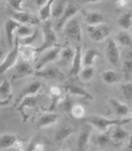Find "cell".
<instances>
[{
  "instance_id": "obj_1",
  "label": "cell",
  "mask_w": 132,
  "mask_h": 151,
  "mask_svg": "<svg viewBox=\"0 0 132 151\" xmlns=\"http://www.w3.org/2000/svg\"><path fill=\"white\" fill-rule=\"evenodd\" d=\"M85 123L91 125L92 127H95L100 132H105L110 129L116 126H123L126 124H128L132 121L130 117L128 118H123V119H110V118L104 117L101 115H89L84 118Z\"/></svg>"
},
{
  "instance_id": "obj_2",
  "label": "cell",
  "mask_w": 132,
  "mask_h": 151,
  "mask_svg": "<svg viewBox=\"0 0 132 151\" xmlns=\"http://www.w3.org/2000/svg\"><path fill=\"white\" fill-rule=\"evenodd\" d=\"M42 35H44V41L39 47H36L37 53L56 46L55 45L58 41L56 31L54 30L53 27H52V23L50 21H46L42 24Z\"/></svg>"
},
{
  "instance_id": "obj_3",
  "label": "cell",
  "mask_w": 132,
  "mask_h": 151,
  "mask_svg": "<svg viewBox=\"0 0 132 151\" xmlns=\"http://www.w3.org/2000/svg\"><path fill=\"white\" fill-rule=\"evenodd\" d=\"M19 38L15 36V40H14V45L12 48L9 50L8 55L6 56V58L4 59V60L0 63V76L4 75L6 72L12 68L14 65L17 63V60L19 58Z\"/></svg>"
},
{
  "instance_id": "obj_4",
  "label": "cell",
  "mask_w": 132,
  "mask_h": 151,
  "mask_svg": "<svg viewBox=\"0 0 132 151\" xmlns=\"http://www.w3.org/2000/svg\"><path fill=\"white\" fill-rule=\"evenodd\" d=\"M87 30L90 38L94 42H102L110 34V27L105 23L97 26H87Z\"/></svg>"
},
{
  "instance_id": "obj_5",
  "label": "cell",
  "mask_w": 132,
  "mask_h": 151,
  "mask_svg": "<svg viewBox=\"0 0 132 151\" xmlns=\"http://www.w3.org/2000/svg\"><path fill=\"white\" fill-rule=\"evenodd\" d=\"M60 50H61V46L60 45H56L54 47H52V48H50L46 53H44L41 57L39 60H38V63L36 64V67H35V71L42 70L48 63H52V61H54V60H59Z\"/></svg>"
},
{
  "instance_id": "obj_6",
  "label": "cell",
  "mask_w": 132,
  "mask_h": 151,
  "mask_svg": "<svg viewBox=\"0 0 132 151\" xmlns=\"http://www.w3.org/2000/svg\"><path fill=\"white\" fill-rule=\"evenodd\" d=\"M11 18L20 23L21 25H37L41 21L39 16H36L35 14L30 13L28 12H13L11 11Z\"/></svg>"
},
{
  "instance_id": "obj_7",
  "label": "cell",
  "mask_w": 132,
  "mask_h": 151,
  "mask_svg": "<svg viewBox=\"0 0 132 151\" xmlns=\"http://www.w3.org/2000/svg\"><path fill=\"white\" fill-rule=\"evenodd\" d=\"M65 35L75 42H80L82 39V31L77 19H71L63 27Z\"/></svg>"
},
{
  "instance_id": "obj_8",
  "label": "cell",
  "mask_w": 132,
  "mask_h": 151,
  "mask_svg": "<svg viewBox=\"0 0 132 151\" xmlns=\"http://www.w3.org/2000/svg\"><path fill=\"white\" fill-rule=\"evenodd\" d=\"M92 126L86 123L79 131L77 140V151H86L89 145L90 138H91Z\"/></svg>"
},
{
  "instance_id": "obj_9",
  "label": "cell",
  "mask_w": 132,
  "mask_h": 151,
  "mask_svg": "<svg viewBox=\"0 0 132 151\" xmlns=\"http://www.w3.org/2000/svg\"><path fill=\"white\" fill-rule=\"evenodd\" d=\"M78 12H79L78 5H77L74 2H71V1L67 2V6H66V8H65L64 13H63V15L61 16V18L60 19L58 25H57V28H58V29L63 28L66 24H67L71 19H73V17Z\"/></svg>"
},
{
  "instance_id": "obj_10",
  "label": "cell",
  "mask_w": 132,
  "mask_h": 151,
  "mask_svg": "<svg viewBox=\"0 0 132 151\" xmlns=\"http://www.w3.org/2000/svg\"><path fill=\"white\" fill-rule=\"evenodd\" d=\"M106 55L108 61L113 66L118 65L120 60V50L115 40L110 39L108 41L107 47H106Z\"/></svg>"
},
{
  "instance_id": "obj_11",
  "label": "cell",
  "mask_w": 132,
  "mask_h": 151,
  "mask_svg": "<svg viewBox=\"0 0 132 151\" xmlns=\"http://www.w3.org/2000/svg\"><path fill=\"white\" fill-rule=\"evenodd\" d=\"M75 56L72 63H71V67L69 71L70 77H75L80 74L82 70V47L81 45H77L75 48Z\"/></svg>"
},
{
  "instance_id": "obj_12",
  "label": "cell",
  "mask_w": 132,
  "mask_h": 151,
  "mask_svg": "<svg viewBox=\"0 0 132 151\" xmlns=\"http://www.w3.org/2000/svg\"><path fill=\"white\" fill-rule=\"evenodd\" d=\"M35 69L32 68V66L27 61H20L15 67V71L12 75V80H16L19 78H23L26 77H29V76H34Z\"/></svg>"
},
{
  "instance_id": "obj_13",
  "label": "cell",
  "mask_w": 132,
  "mask_h": 151,
  "mask_svg": "<svg viewBox=\"0 0 132 151\" xmlns=\"http://www.w3.org/2000/svg\"><path fill=\"white\" fill-rule=\"evenodd\" d=\"M38 99H39V96H27L23 99V100L17 105V111L20 112V114L22 115V119L23 122L25 123L27 122L28 115L26 113L25 110L26 108H34L37 106L38 104Z\"/></svg>"
},
{
  "instance_id": "obj_14",
  "label": "cell",
  "mask_w": 132,
  "mask_h": 151,
  "mask_svg": "<svg viewBox=\"0 0 132 151\" xmlns=\"http://www.w3.org/2000/svg\"><path fill=\"white\" fill-rule=\"evenodd\" d=\"M35 77L42 78L45 79H62L63 74L60 72L59 68H56L54 66H48L46 68H42V70L35 71Z\"/></svg>"
},
{
  "instance_id": "obj_15",
  "label": "cell",
  "mask_w": 132,
  "mask_h": 151,
  "mask_svg": "<svg viewBox=\"0 0 132 151\" xmlns=\"http://www.w3.org/2000/svg\"><path fill=\"white\" fill-rule=\"evenodd\" d=\"M42 89V83L40 81H33L29 83L26 86L25 88L22 89V91L20 94L18 96V98L16 99V106L20 103L24 98L27 96H37L39 92Z\"/></svg>"
},
{
  "instance_id": "obj_16",
  "label": "cell",
  "mask_w": 132,
  "mask_h": 151,
  "mask_svg": "<svg viewBox=\"0 0 132 151\" xmlns=\"http://www.w3.org/2000/svg\"><path fill=\"white\" fill-rule=\"evenodd\" d=\"M64 89L70 96L83 97V98L89 99V100H93V96L92 93H90L85 89H83L82 87H80L75 83H66L64 85Z\"/></svg>"
},
{
  "instance_id": "obj_17",
  "label": "cell",
  "mask_w": 132,
  "mask_h": 151,
  "mask_svg": "<svg viewBox=\"0 0 132 151\" xmlns=\"http://www.w3.org/2000/svg\"><path fill=\"white\" fill-rule=\"evenodd\" d=\"M21 26L20 23L16 22L15 20H13L11 18H9L8 20L5 23V30H6V35H7V41L9 45L13 47L14 45V40H15V37H14V32H16L19 27Z\"/></svg>"
},
{
  "instance_id": "obj_18",
  "label": "cell",
  "mask_w": 132,
  "mask_h": 151,
  "mask_svg": "<svg viewBox=\"0 0 132 151\" xmlns=\"http://www.w3.org/2000/svg\"><path fill=\"white\" fill-rule=\"evenodd\" d=\"M85 16V22L87 26H97L104 23V15L99 12L94 11H83Z\"/></svg>"
},
{
  "instance_id": "obj_19",
  "label": "cell",
  "mask_w": 132,
  "mask_h": 151,
  "mask_svg": "<svg viewBox=\"0 0 132 151\" xmlns=\"http://www.w3.org/2000/svg\"><path fill=\"white\" fill-rule=\"evenodd\" d=\"M100 56V53L96 48H91L87 49L85 51V53L82 55V63L84 67H92L93 64L94 63L95 60Z\"/></svg>"
},
{
  "instance_id": "obj_20",
  "label": "cell",
  "mask_w": 132,
  "mask_h": 151,
  "mask_svg": "<svg viewBox=\"0 0 132 151\" xmlns=\"http://www.w3.org/2000/svg\"><path fill=\"white\" fill-rule=\"evenodd\" d=\"M37 53L36 47L29 46V45H20L19 47V54L24 61L27 63H31L35 60V55Z\"/></svg>"
},
{
  "instance_id": "obj_21",
  "label": "cell",
  "mask_w": 132,
  "mask_h": 151,
  "mask_svg": "<svg viewBox=\"0 0 132 151\" xmlns=\"http://www.w3.org/2000/svg\"><path fill=\"white\" fill-rule=\"evenodd\" d=\"M49 93L51 97V105L49 107V111H52L58 107L59 103L61 101V99L63 98V96H62L61 89L57 86H51L49 89Z\"/></svg>"
},
{
  "instance_id": "obj_22",
  "label": "cell",
  "mask_w": 132,
  "mask_h": 151,
  "mask_svg": "<svg viewBox=\"0 0 132 151\" xmlns=\"http://www.w3.org/2000/svg\"><path fill=\"white\" fill-rule=\"evenodd\" d=\"M74 133V127H71L68 124H62L58 130L56 131L55 134V139L58 143H61L64 140H66L70 135H72Z\"/></svg>"
},
{
  "instance_id": "obj_23",
  "label": "cell",
  "mask_w": 132,
  "mask_h": 151,
  "mask_svg": "<svg viewBox=\"0 0 132 151\" xmlns=\"http://www.w3.org/2000/svg\"><path fill=\"white\" fill-rule=\"evenodd\" d=\"M57 120H58V115L56 113H53L52 111L46 112L39 118L37 123V127L39 129H44V127H47L55 124Z\"/></svg>"
},
{
  "instance_id": "obj_24",
  "label": "cell",
  "mask_w": 132,
  "mask_h": 151,
  "mask_svg": "<svg viewBox=\"0 0 132 151\" xmlns=\"http://www.w3.org/2000/svg\"><path fill=\"white\" fill-rule=\"evenodd\" d=\"M103 81L108 85H112L119 82L122 79V75L113 70H106L101 74Z\"/></svg>"
},
{
  "instance_id": "obj_25",
  "label": "cell",
  "mask_w": 132,
  "mask_h": 151,
  "mask_svg": "<svg viewBox=\"0 0 132 151\" xmlns=\"http://www.w3.org/2000/svg\"><path fill=\"white\" fill-rule=\"evenodd\" d=\"M75 48H72L71 46H66V47H61L60 53V63L66 66L69 63H72L74 56H75Z\"/></svg>"
},
{
  "instance_id": "obj_26",
  "label": "cell",
  "mask_w": 132,
  "mask_h": 151,
  "mask_svg": "<svg viewBox=\"0 0 132 151\" xmlns=\"http://www.w3.org/2000/svg\"><path fill=\"white\" fill-rule=\"evenodd\" d=\"M110 103L118 116H125L129 112V107L126 103H123L115 98H110Z\"/></svg>"
},
{
  "instance_id": "obj_27",
  "label": "cell",
  "mask_w": 132,
  "mask_h": 151,
  "mask_svg": "<svg viewBox=\"0 0 132 151\" xmlns=\"http://www.w3.org/2000/svg\"><path fill=\"white\" fill-rule=\"evenodd\" d=\"M19 138L14 134L5 133L0 135V148H11L14 147Z\"/></svg>"
},
{
  "instance_id": "obj_28",
  "label": "cell",
  "mask_w": 132,
  "mask_h": 151,
  "mask_svg": "<svg viewBox=\"0 0 132 151\" xmlns=\"http://www.w3.org/2000/svg\"><path fill=\"white\" fill-rule=\"evenodd\" d=\"M111 139L116 143H121L124 140L129 137V133L125 129H123L122 126L113 127L111 129Z\"/></svg>"
},
{
  "instance_id": "obj_29",
  "label": "cell",
  "mask_w": 132,
  "mask_h": 151,
  "mask_svg": "<svg viewBox=\"0 0 132 151\" xmlns=\"http://www.w3.org/2000/svg\"><path fill=\"white\" fill-rule=\"evenodd\" d=\"M53 0L47 1L44 6L39 8V19L40 21L44 23L49 21L50 16H52V5H53Z\"/></svg>"
},
{
  "instance_id": "obj_30",
  "label": "cell",
  "mask_w": 132,
  "mask_h": 151,
  "mask_svg": "<svg viewBox=\"0 0 132 151\" xmlns=\"http://www.w3.org/2000/svg\"><path fill=\"white\" fill-rule=\"evenodd\" d=\"M46 150V143L42 141L40 137L33 138L25 151H45Z\"/></svg>"
},
{
  "instance_id": "obj_31",
  "label": "cell",
  "mask_w": 132,
  "mask_h": 151,
  "mask_svg": "<svg viewBox=\"0 0 132 151\" xmlns=\"http://www.w3.org/2000/svg\"><path fill=\"white\" fill-rule=\"evenodd\" d=\"M67 6V2L62 0H57L52 5V16L55 18H61L63 15L65 8Z\"/></svg>"
},
{
  "instance_id": "obj_32",
  "label": "cell",
  "mask_w": 132,
  "mask_h": 151,
  "mask_svg": "<svg viewBox=\"0 0 132 151\" xmlns=\"http://www.w3.org/2000/svg\"><path fill=\"white\" fill-rule=\"evenodd\" d=\"M115 42L117 45H120L121 46H131L132 45V38L129 33L123 30L120 31L115 36Z\"/></svg>"
},
{
  "instance_id": "obj_33",
  "label": "cell",
  "mask_w": 132,
  "mask_h": 151,
  "mask_svg": "<svg viewBox=\"0 0 132 151\" xmlns=\"http://www.w3.org/2000/svg\"><path fill=\"white\" fill-rule=\"evenodd\" d=\"M118 25L122 27L123 29L127 30L132 28V13L131 12H126L118 18L117 20Z\"/></svg>"
},
{
  "instance_id": "obj_34",
  "label": "cell",
  "mask_w": 132,
  "mask_h": 151,
  "mask_svg": "<svg viewBox=\"0 0 132 151\" xmlns=\"http://www.w3.org/2000/svg\"><path fill=\"white\" fill-rule=\"evenodd\" d=\"M11 97L12 93L11 83L8 80H5L0 84V99L1 100H6V99H11Z\"/></svg>"
},
{
  "instance_id": "obj_35",
  "label": "cell",
  "mask_w": 132,
  "mask_h": 151,
  "mask_svg": "<svg viewBox=\"0 0 132 151\" xmlns=\"http://www.w3.org/2000/svg\"><path fill=\"white\" fill-rule=\"evenodd\" d=\"M111 129H112V127L105 132H101V133L96 137V144L99 146L104 147V146H106L108 144H110V142L111 140V136H110Z\"/></svg>"
},
{
  "instance_id": "obj_36",
  "label": "cell",
  "mask_w": 132,
  "mask_h": 151,
  "mask_svg": "<svg viewBox=\"0 0 132 151\" xmlns=\"http://www.w3.org/2000/svg\"><path fill=\"white\" fill-rule=\"evenodd\" d=\"M75 103L73 101V99L71 98L70 96H65L61 99V101L59 103L58 107L60 109L61 111H66V112H71V110H72V108L74 107Z\"/></svg>"
},
{
  "instance_id": "obj_37",
  "label": "cell",
  "mask_w": 132,
  "mask_h": 151,
  "mask_svg": "<svg viewBox=\"0 0 132 151\" xmlns=\"http://www.w3.org/2000/svg\"><path fill=\"white\" fill-rule=\"evenodd\" d=\"M123 72L126 79H128L132 76V56L127 57L123 61Z\"/></svg>"
},
{
  "instance_id": "obj_38",
  "label": "cell",
  "mask_w": 132,
  "mask_h": 151,
  "mask_svg": "<svg viewBox=\"0 0 132 151\" xmlns=\"http://www.w3.org/2000/svg\"><path fill=\"white\" fill-rule=\"evenodd\" d=\"M70 113L75 119H82L85 118V108L80 104H75Z\"/></svg>"
},
{
  "instance_id": "obj_39",
  "label": "cell",
  "mask_w": 132,
  "mask_h": 151,
  "mask_svg": "<svg viewBox=\"0 0 132 151\" xmlns=\"http://www.w3.org/2000/svg\"><path fill=\"white\" fill-rule=\"evenodd\" d=\"M34 31L35 30H33L29 26L21 25L16 31V36H18L20 39H22V38H26V37L32 35L33 33H34Z\"/></svg>"
},
{
  "instance_id": "obj_40",
  "label": "cell",
  "mask_w": 132,
  "mask_h": 151,
  "mask_svg": "<svg viewBox=\"0 0 132 151\" xmlns=\"http://www.w3.org/2000/svg\"><path fill=\"white\" fill-rule=\"evenodd\" d=\"M94 74H95V69L92 66V67H84L79 75L83 81H90L94 77Z\"/></svg>"
},
{
  "instance_id": "obj_41",
  "label": "cell",
  "mask_w": 132,
  "mask_h": 151,
  "mask_svg": "<svg viewBox=\"0 0 132 151\" xmlns=\"http://www.w3.org/2000/svg\"><path fill=\"white\" fill-rule=\"evenodd\" d=\"M37 37H38V30H35L32 35L28 36V37H26V38H22V39H20V38L18 37L19 38V45H29V46H32L33 42H35V40L37 39Z\"/></svg>"
},
{
  "instance_id": "obj_42",
  "label": "cell",
  "mask_w": 132,
  "mask_h": 151,
  "mask_svg": "<svg viewBox=\"0 0 132 151\" xmlns=\"http://www.w3.org/2000/svg\"><path fill=\"white\" fill-rule=\"evenodd\" d=\"M122 92L123 96L126 100H132V82H126L122 85Z\"/></svg>"
},
{
  "instance_id": "obj_43",
  "label": "cell",
  "mask_w": 132,
  "mask_h": 151,
  "mask_svg": "<svg viewBox=\"0 0 132 151\" xmlns=\"http://www.w3.org/2000/svg\"><path fill=\"white\" fill-rule=\"evenodd\" d=\"M24 2L25 1H22V0H20V1H9L8 4H9V6L11 7V11L13 12H26L25 9H24V8L22 7Z\"/></svg>"
},
{
  "instance_id": "obj_44",
  "label": "cell",
  "mask_w": 132,
  "mask_h": 151,
  "mask_svg": "<svg viewBox=\"0 0 132 151\" xmlns=\"http://www.w3.org/2000/svg\"><path fill=\"white\" fill-rule=\"evenodd\" d=\"M14 148H15L16 150H18V151H25V146H24L23 142L20 139L16 142L15 145H14Z\"/></svg>"
},
{
  "instance_id": "obj_45",
  "label": "cell",
  "mask_w": 132,
  "mask_h": 151,
  "mask_svg": "<svg viewBox=\"0 0 132 151\" xmlns=\"http://www.w3.org/2000/svg\"><path fill=\"white\" fill-rule=\"evenodd\" d=\"M116 6L118 7V8H120V9H122V8H125L127 4H128V2L127 1H124V0H123V1H117L116 3Z\"/></svg>"
},
{
  "instance_id": "obj_46",
  "label": "cell",
  "mask_w": 132,
  "mask_h": 151,
  "mask_svg": "<svg viewBox=\"0 0 132 151\" xmlns=\"http://www.w3.org/2000/svg\"><path fill=\"white\" fill-rule=\"evenodd\" d=\"M9 101H11V99H6V100H1L0 99V106H6L9 103Z\"/></svg>"
},
{
  "instance_id": "obj_47",
  "label": "cell",
  "mask_w": 132,
  "mask_h": 151,
  "mask_svg": "<svg viewBox=\"0 0 132 151\" xmlns=\"http://www.w3.org/2000/svg\"><path fill=\"white\" fill-rule=\"evenodd\" d=\"M126 148L132 149V131H131V134L129 136V143H128V145H127V147Z\"/></svg>"
},
{
  "instance_id": "obj_48",
  "label": "cell",
  "mask_w": 132,
  "mask_h": 151,
  "mask_svg": "<svg viewBox=\"0 0 132 151\" xmlns=\"http://www.w3.org/2000/svg\"><path fill=\"white\" fill-rule=\"evenodd\" d=\"M126 151H132V149H129V148H126Z\"/></svg>"
},
{
  "instance_id": "obj_49",
  "label": "cell",
  "mask_w": 132,
  "mask_h": 151,
  "mask_svg": "<svg viewBox=\"0 0 132 151\" xmlns=\"http://www.w3.org/2000/svg\"><path fill=\"white\" fill-rule=\"evenodd\" d=\"M59 151H68V150H66V149H61V150H59Z\"/></svg>"
},
{
  "instance_id": "obj_50",
  "label": "cell",
  "mask_w": 132,
  "mask_h": 151,
  "mask_svg": "<svg viewBox=\"0 0 132 151\" xmlns=\"http://www.w3.org/2000/svg\"><path fill=\"white\" fill-rule=\"evenodd\" d=\"M45 151H54V150H52V149H46Z\"/></svg>"
},
{
  "instance_id": "obj_51",
  "label": "cell",
  "mask_w": 132,
  "mask_h": 151,
  "mask_svg": "<svg viewBox=\"0 0 132 151\" xmlns=\"http://www.w3.org/2000/svg\"><path fill=\"white\" fill-rule=\"evenodd\" d=\"M130 118H131V119H132V112H131V115H130Z\"/></svg>"
},
{
  "instance_id": "obj_52",
  "label": "cell",
  "mask_w": 132,
  "mask_h": 151,
  "mask_svg": "<svg viewBox=\"0 0 132 151\" xmlns=\"http://www.w3.org/2000/svg\"><path fill=\"white\" fill-rule=\"evenodd\" d=\"M130 5H131V7H132V1L130 2Z\"/></svg>"
}]
</instances>
